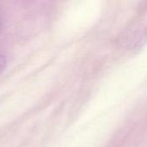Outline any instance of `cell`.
<instances>
[{
    "label": "cell",
    "instance_id": "1",
    "mask_svg": "<svg viewBox=\"0 0 147 147\" xmlns=\"http://www.w3.org/2000/svg\"><path fill=\"white\" fill-rule=\"evenodd\" d=\"M7 65V59L3 54H0V74L3 71Z\"/></svg>",
    "mask_w": 147,
    "mask_h": 147
},
{
    "label": "cell",
    "instance_id": "2",
    "mask_svg": "<svg viewBox=\"0 0 147 147\" xmlns=\"http://www.w3.org/2000/svg\"><path fill=\"white\" fill-rule=\"evenodd\" d=\"M1 25H2V16L0 14V27H1Z\"/></svg>",
    "mask_w": 147,
    "mask_h": 147
}]
</instances>
